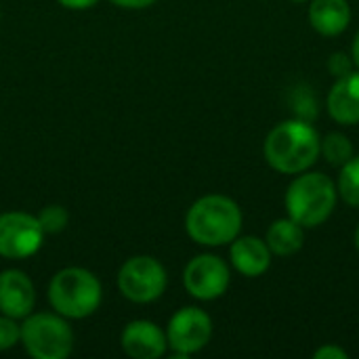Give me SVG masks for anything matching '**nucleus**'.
Masks as SVG:
<instances>
[{"mask_svg": "<svg viewBox=\"0 0 359 359\" xmlns=\"http://www.w3.org/2000/svg\"><path fill=\"white\" fill-rule=\"evenodd\" d=\"M320 135L303 118L284 120L273 126L263 143L267 164L282 175L309 170L320 158Z\"/></svg>", "mask_w": 359, "mask_h": 359, "instance_id": "nucleus-1", "label": "nucleus"}, {"mask_svg": "<svg viewBox=\"0 0 359 359\" xmlns=\"http://www.w3.org/2000/svg\"><path fill=\"white\" fill-rule=\"evenodd\" d=\"M242 221L238 202L221 194H210L191 204L185 217V229L196 244L215 248L231 244L242 231Z\"/></svg>", "mask_w": 359, "mask_h": 359, "instance_id": "nucleus-2", "label": "nucleus"}, {"mask_svg": "<svg viewBox=\"0 0 359 359\" xmlns=\"http://www.w3.org/2000/svg\"><path fill=\"white\" fill-rule=\"evenodd\" d=\"M339 191L324 172H299L286 189V212L305 229L324 225L337 208Z\"/></svg>", "mask_w": 359, "mask_h": 359, "instance_id": "nucleus-3", "label": "nucleus"}, {"mask_svg": "<svg viewBox=\"0 0 359 359\" xmlns=\"http://www.w3.org/2000/svg\"><path fill=\"white\" fill-rule=\"evenodd\" d=\"M48 301L59 316L69 320H82L99 309L101 284L88 269L67 267L57 271L50 280Z\"/></svg>", "mask_w": 359, "mask_h": 359, "instance_id": "nucleus-4", "label": "nucleus"}, {"mask_svg": "<svg viewBox=\"0 0 359 359\" xmlns=\"http://www.w3.org/2000/svg\"><path fill=\"white\" fill-rule=\"evenodd\" d=\"M21 343L34 359H65L74 347V332L59 313H34L21 324Z\"/></svg>", "mask_w": 359, "mask_h": 359, "instance_id": "nucleus-5", "label": "nucleus"}, {"mask_svg": "<svg viewBox=\"0 0 359 359\" xmlns=\"http://www.w3.org/2000/svg\"><path fill=\"white\" fill-rule=\"evenodd\" d=\"M168 276L164 265L154 257H133L128 259L118 273L120 292L139 305L154 303L166 290Z\"/></svg>", "mask_w": 359, "mask_h": 359, "instance_id": "nucleus-6", "label": "nucleus"}, {"mask_svg": "<svg viewBox=\"0 0 359 359\" xmlns=\"http://www.w3.org/2000/svg\"><path fill=\"white\" fill-rule=\"evenodd\" d=\"M212 337V320L206 311L198 307L179 309L166 330L168 347L175 351V359H185L202 351Z\"/></svg>", "mask_w": 359, "mask_h": 359, "instance_id": "nucleus-7", "label": "nucleus"}, {"mask_svg": "<svg viewBox=\"0 0 359 359\" xmlns=\"http://www.w3.org/2000/svg\"><path fill=\"white\" fill-rule=\"evenodd\" d=\"M44 229L38 217L27 212L0 215V257L27 259L36 255L44 242Z\"/></svg>", "mask_w": 359, "mask_h": 359, "instance_id": "nucleus-8", "label": "nucleus"}, {"mask_svg": "<svg viewBox=\"0 0 359 359\" xmlns=\"http://www.w3.org/2000/svg\"><path fill=\"white\" fill-rule=\"evenodd\" d=\"M229 282L231 271L227 263L217 255H198L187 263L183 271L185 290L198 301L221 299L227 292Z\"/></svg>", "mask_w": 359, "mask_h": 359, "instance_id": "nucleus-9", "label": "nucleus"}, {"mask_svg": "<svg viewBox=\"0 0 359 359\" xmlns=\"http://www.w3.org/2000/svg\"><path fill=\"white\" fill-rule=\"evenodd\" d=\"M122 349L133 359H158L166 353L168 339L158 324L135 320L122 332Z\"/></svg>", "mask_w": 359, "mask_h": 359, "instance_id": "nucleus-10", "label": "nucleus"}, {"mask_svg": "<svg viewBox=\"0 0 359 359\" xmlns=\"http://www.w3.org/2000/svg\"><path fill=\"white\" fill-rule=\"evenodd\" d=\"M36 303V290L32 280L17 269L0 273V313L21 320L27 318Z\"/></svg>", "mask_w": 359, "mask_h": 359, "instance_id": "nucleus-11", "label": "nucleus"}, {"mask_svg": "<svg viewBox=\"0 0 359 359\" xmlns=\"http://www.w3.org/2000/svg\"><path fill=\"white\" fill-rule=\"evenodd\" d=\"M229 259L233 269L244 278H261L271 267V250L265 240L257 236H238L231 242Z\"/></svg>", "mask_w": 359, "mask_h": 359, "instance_id": "nucleus-12", "label": "nucleus"}, {"mask_svg": "<svg viewBox=\"0 0 359 359\" xmlns=\"http://www.w3.org/2000/svg\"><path fill=\"white\" fill-rule=\"evenodd\" d=\"M328 114L343 126L359 124V72L337 78L328 93Z\"/></svg>", "mask_w": 359, "mask_h": 359, "instance_id": "nucleus-13", "label": "nucleus"}, {"mask_svg": "<svg viewBox=\"0 0 359 359\" xmlns=\"http://www.w3.org/2000/svg\"><path fill=\"white\" fill-rule=\"evenodd\" d=\"M311 27L326 38L341 36L351 23L349 0H311L307 11Z\"/></svg>", "mask_w": 359, "mask_h": 359, "instance_id": "nucleus-14", "label": "nucleus"}, {"mask_svg": "<svg viewBox=\"0 0 359 359\" xmlns=\"http://www.w3.org/2000/svg\"><path fill=\"white\" fill-rule=\"evenodd\" d=\"M265 242L271 250L273 257H292L297 255L303 244H305V227L299 225L294 219L286 217V219H278L269 225Z\"/></svg>", "mask_w": 359, "mask_h": 359, "instance_id": "nucleus-15", "label": "nucleus"}, {"mask_svg": "<svg viewBox=\"0 0 359 359\" xmlns=\"http://www.w3.org/2000/svg\"><path fill=\"white\" fill-rule=\"evenodd\" d=\"M320 156H324L328 164L341 168L347 160H351L355 156V151H353V143L347 135L328 133L326 137L320 139Z\"/></svg>", "mask_w": 359, "mask_h": 359, "instance_id": "nucleus-16", "label": "nucleus"}, {"mask_svg": "<svg viewBox=\"0 0 359 359\" xmlns=\"http://www.w3.org/2000/svg\"><path fill=\"white\" fill-rule=\"evenodd\" d=\"M337 191L347 206L359 208V156H353L341 166Z\"/></svg>", "mask_w": 359, "mask_h": 359, "instance_id": "nucleus-17", "label": "nucleus"}, {"mask_svg": "<svg viewBox=\"0 0 359 359\" xmlns=\"http://www.w3.org/2000/svg\"><path fill=\"white\" fill-rule=\"evenodd\" d=\"M38 221H40L44 233H59L67 227L69 217H67V210L63 206L53 204V206L42 208V212L38 215Z\"/></svg>", "mask_w": 359, "mask_h": 359, "instance_id": "nucleus-18", "label": "nucleus"}, {"mask_svg": "<svg viewBox=\"0 0 359 359\" xmlns=\"http://www.w3.org/2000/svg\"><path fill=\"white\" fill-rule=\"evenodd\" d=\"M21 341V326H17L15 318L0 316V351L13 349Z\"/></svg>", "mask_w": 359, "mask_h": 359, "instance_id": "nucleus-19", "label": "nucleus"}, {"mask_svg": "<svg viewBox=\"0 0 359 359\" xmlns=\"http://www.w3.org/2000/svg\"><path fill=\"white\" fill-rule=\"evenodd\" d=\"M353 67H355V63H353L351 55H347V53H341V50H339V53H334V55L328 59V72H330L334 78H343V76L351 74Z\"/></svg>", "mask_w": 359, "mask_h": 359, "instance_id": "nucleus-20", "label": "nucleus"}, {"mask_svg": "<svg viewBox=\"0 0 359 359\" xmlns=\"http://www.w3.org/2000/svg\"><path fill=\"white\" fill-rule=\"evenodd\" d=\"M316 359H349V353L339 347V345H322L316 353H313Z\"/></svg>", "mask_w": 359, "mask_h": 359, "instance_id": "nucleus-21", "label": "nucleus"}, {"mask_svg": "<svg viewBox=\"0 0 359 359\" xmlns=\"http://www.w3.org/2000/svg\"><path fill=\"white\" fill-rule=\"evenodd\" d=\"M57 2L65 8H72V11H84V8L95 6L99 0H57Z\"/></svg>", "mask_w": 359, "mask_h": 359, "instance_id": "nucleus-22", "label": "nucleus"}, {"mask_svg": "<svg viewBox=\"0 0 359 359\" xmlns=\"http://www.w3.org/2000/svg\"><path fill=\"white\" fill-rule=\"evenodd\" d=\"M116 6H122V8H147L151 6L156 0H111Z\"/></svg>", "mask_w": 359, "mask_h": 359, "instance_id": "nucleus-23", "label": "nucleus"}, {"mask_svg": "<svg viewBox=\"0 0 359 359\" xmlns=\"http://www.w3.org/2000/svg\"><path fill=\"white\" fill-rule=\"evenodd\" d=\"M351 59H353L355 67L359 69V32L355 34V38H353V44H351Z\"/></svg>", "mask_w": 359, "mask_h": 359, "instance_id": "nucleus-24", "label": "nucleus"}, {"mask_svg": "<svg viewBox=\"0 0 359 359\" xmlns=\"http://www.w3.org/2000/svg\"><path fill=\"white\" fill-rule=\"evenodd\" d=\"M353 242H355V248H358L359 252V223L358 227H355V233H353Z\"/></svg>", "mask_w": 359, "mask_h": 359, "instance_id": "nucleus-25", "label": "nucleus"}, {"mask_svg": "<svg viewBox=\"0 0 359 359\" xmlns=\"http://www.w3.org/2000/svg\"><path fill=\"white\" fill-rule=\"evenodd\" d=\"M292 2H309V0H292Z\"/></svg>", "mask_w": 359, "mask_h": 359, "instance_id": "nucleus-26", "label": "nucleus"}]
</instances>
